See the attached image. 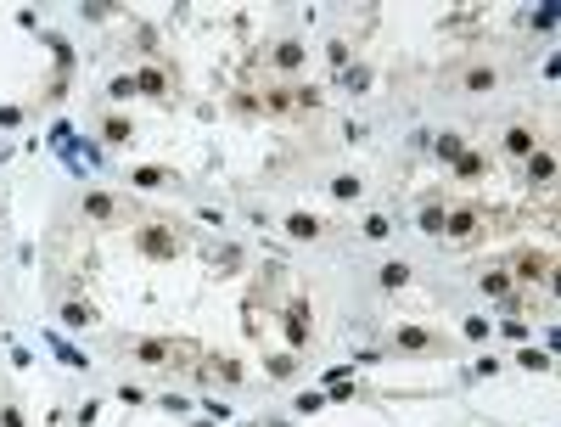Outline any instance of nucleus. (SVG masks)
Returning a JSON list of instances; mask_svg holds the SVG:
<instances>
[{
	"mask_svg": "<svg viewBox=\"0 0 561 427\" xmlns=\"http://www.w3.org/2000/svg\"><path fill=\"white\" fill-rule=\"evenodd\" d=\"M141 247L152 253V259H168V253H175V236H168V231H146V236H141Z\"/></svg>",
	"mask_w": 561,
	"mask_h": 427,
	"instance_id": "1",
	"label": "nucleus"
},
{
	"mask_svg": "<svg viewBox=\"0 0 561 427\" xmlns=\"http://www.w3.org/2000/svg\"><path fill=\"white\" fill-rule=\"evenodd\" d=\"M522 276H528V281H539V276H550V259H539V253H528V259H522Z\"/></svg>",
	"mask_w": 561,
	"mask_h": 427,
	"instance_id": "2",
	"label": "nucleus"
},
{
	"mask_svg": "<svg viewBox=\"0 0 561 427\" xmlns=\"http://www.w3.org/2000/svg\"><path fill=\"white\" fill-rule=\"evenodd\" d=\"M404 281H410L404 265H387V270H382V287H404Z\"/></svg>",
	"mask_w": 561,
	"mask_h": 427,
	"instance_id": "3",
	"label": "nucleus"
},
{
	"mask_svg": "<svg viewBox=\"0 0 561 427\" xmlns=\"http://www.w3.org/2000/svg\"><path fill=\"white\" fill-rule=\"evenodd\" d=\"M315 231H320V225L309 220V213H292V236H315Z\"/></svg>",
	"mask_w": 561,
	"mask_h": 427,
	"instance_id": "4",
	"label": "nucleus"
},
{
	"mask_svg": "<svg viewBox=\"0 0 561 427\" xmlns=\"http://www.w3.org/2000/svg\"><path fill=\"white\" fill-rule=\"evenodd\" d=\"M483 292H511V281H505V276H494V270H489V276H483Z\"/></svg>",
	"mask_w": 561,
	"mask_h": 427,
	"instance_id": "5",
	"label": "nucleus"
}]
</instances>
